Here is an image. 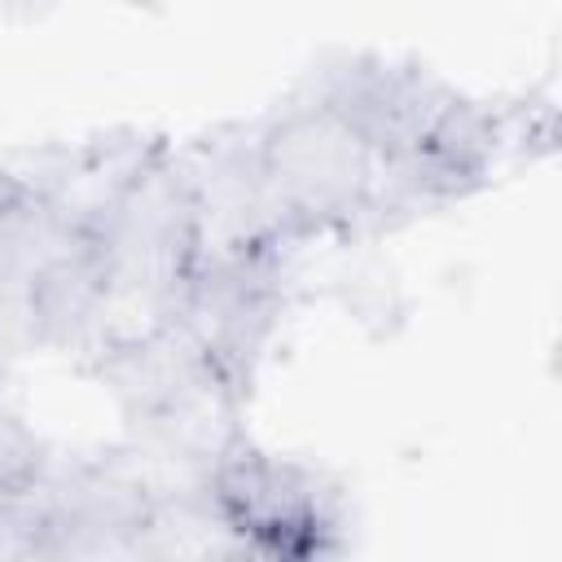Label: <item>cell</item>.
<instances>
[{"label": "cell", "mask_w": 562, "mask_h": 562, "mask_svg": "<svg viewBox=\"0 0 562 562\" xmlns=\"http://www.w3.org/2000/svg\"><path fill=\"white\" fill-rule=\"evenodd\" d=\"M0 422H4V417H0Z\"/></svg>", "instance_id": "6da1fadb"}]
</instances>
